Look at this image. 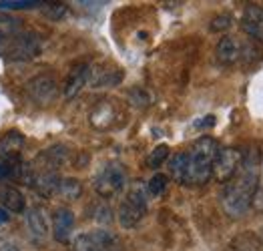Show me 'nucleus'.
I'll list each match as a JSON object with an SVG mask.
<instances>
[{
    "mask_svg": "<svg viewBox=\"0 0 263 251\" xmlns=\"http://www.w3.org/2000/svg\"><path fill=\"white\" fill-rule=\"evenodd\" d=\"M259 175H257V161L253 155L241 161L239 171L231 181L225 183L221 205L229 217H241L253 203V197L257 193Z\"/></svg>",
    "mask_w": 263,
    "mask_h": 251,
    "instance_id": "f257e3e1",
    "label": "nucleus"
},
{
    "mask_svg": "<svg viewBox=\"0 0 263 251\" xmlns=\"http://www.w3.org/2000/svg\"><path fill=\"white\" fill-rule=\"evenodd\" d=\"M219 145L213 137L197 139L187 151V185H203L213 177V163L217 159Z\"/></svg>",
    "mask_w": 263,
    "mask_h": 251,
    "instance_id": "f03ea898",
    "label": "nucleus"
},
{
    "mask_svg": "<svg viewBox=\"0 0 263 251\" xmlns=\"http://www.w3.org/2000/svg\"><path fill=\"white\" fill-rule=\"evenodd\" d=\"M147 191L143 185H133L119 205V223L123 229L137 227L147 215Z\"/></svg>",
    "mask_w": 263,
    "mask_h": 251,
    "instance_id": "7ed1b4c3",
    "label": "nucleus"
},
{
    "mask_svg": "<svg viewBox=\"0 0 263 251\" xmlns=\"http://www.w3.org/2000/svg\"><path fill=\"white\" fill-rule=\"evenodd\" d=\"M4 45H6L4 54L10 61H30V59L39 56L43 50L41 38L34 32H22V30L12 34L10 38H6Z\"/></svg>",
    "mask_w": 263,
    "mask_h": 251,
    "instance_id": "20e7f679",
    "label": "nucleus"
},
{
    "mask_svg": "<svg viewBox=\"0 0 263 251\" xmlns=\"http://www.w3.org/2000/svg\"><path fill=\"white\" fill-rule=\"evenodd\" d=\"M127 185V171L121 163H109L95 179V191L103 197L109 199L119 195Z\"/></svg>",
    "mask_w": 263,
    "mask_h": 251,
    "instance_id": "39448f33",
    "label": "nucleus"
},
{
    "mask_svg": "<svg viewBox=\"0 0 263 251\" xmlns=\"http://www.w3.org/2000/svg\"><path fill=\"white\" fill-rule=\"evenodd\" d=\"M117 247H119L117 237L105 229L81 233L72 243L74 251H115Z\"/></svg>",
    "mask_w": 263,
    "mask_h": 251,
    "instance_id": "423d86ee",
    "label": "nucleus"
},
{
    "mask_svg": "<svg viewBox=\"0 0 263 251\" xmlns=\"http://www.w3.org/2000/svg\"><path fill=\"white\" fill-rule=\"evenodd\" d=\"M241 161H243V157L237 149H231V147L219 149L217 159L213 163V177L221 183L231 181V179L235 177V173L239 171Z\"/></svg>",
    "mask_w": 263,
    "mask_h": 251,
    "instance_id": "0eeeda50",
    "label": "nucleus"
},
{
    "mask_svg": "<svg viewBox=\"0 0 263 251\" xmlns=\"http://www.w3.org/2000/svg\"><path fill=\"white\" fill-rule=\"evenodd\" d=\"M26 92L39 105H48L57 96V81L50 74H39L26 83Z\"/></svg>",
    "mask_w": 263,
    "mask_h": 251,
    "instance_id": "6e6552de",
    "label": "nucleus"
},
{
    "mask_svg": "<svg viewBox=\"0 0 263 251\" xmlns=\"http://www.w3.org/2000/svg\"><path fill=\"white\" fill-rule=\"evenodd\" d=\"M74 227V213L66 207H59L52 215V237L59 243H66Z\"/></svg>",
    "mask_w": 263,
    "mask_h": 251,
    "instance_id": "1a4fd4ad",
    "label": "nucleus"
},
{
    "mask_svg": "<svg viewBox=\"0 0 263 251\" xmlns=\"http://www.w3.org/2000/svg\"><path fill=\"white\" fill-rule=\"evenodd\" d=\"M241 28L249 34L253 36L255 41H259L263 45V8L257 6V4H249L243 12V18H241Z\"/></svg>",
    "mask_w": 263,
    "mask_h": 251,
    "instance_id": "9d476101",
    "label": "nucleus"
},
{
    "mask_svg": "<svg viewBox=\"0 0 263 251\" xmlns=\"http://www.w3.org/2000/svg\"><path fill=\"white\" fill-rule=\"evenodd\" d=\"M88 79H90V67L88 65H79V67H74V69L70 70L65 81V87H63L66 101L74 99L81 92V89L87 85Z\"/></svg>",
    "mask_w": 263,
    "mask_h": 251,
    "instance_id": "9b49d317",
    "label": "nucleus"
},
{
    "mask_svg": "<svg viewBox=\"0 0 263 251\" xmlns=\"http://www.w3.org/2000/svg\"><path fill=\"white\" fill-rule=\"evenodd\" d=\"M215 54H217V61L221 65H233L241 59L243 54V46L231 38V36H225L217 43V48H215Z\"/></svg>",
    "mask_w": 263,
    "mask_h": 251,
    "instance_id": "f8f14e48",
    "label": "nucleus"
},
{
    "mask_svg": "<svg viewBox=\"0 0 263 251\" xmlns=\"http://www.w3.org/2000/svg\"><path fill=\"white\" fill-rule=\"evenodd\" d=\"M90 81L95 87H112L123 81V70L119 69H97L90 70Z\"/></svg>",
    "mask_w": 263,
    "mask_h": 251,
    "instance_id": "ddd939ff",
    "label": "nucleus"
},
{
    "mask_svg": "<svg viewBox=\"0 0 263 251\" xmlns=\"http://www.w3.org/2000/svg\"><path fill=\"white\" fill-rule=\"evenodd\" d=\"M0 201L6 211H12V213H22L24 211V197L16 187H4L0 191Z\"/></svg>",
    "mask_w": 263,
    "mask_h": 251,
    "instance_id": "4468645a",
    "label": "nucleus"
},
{
    "mask_svg": "<svg viewBox=\"0 0 263 251\" xmlns=\"http://www.w3.org/2000/svg\"><path fill=\"white\" fill-rule=\"evenodd\" d=\"M187 165H189V157L187 151L185 153H175L171 161H169V173L177 183L187 185Z\"/></svg>",
    "mask_w": 263,
    "mask_h": 251,
    "instance_id": "2eb2a0df",
    "label": "nucleus"
},
{
    "mask_svg": "<svg viewBox=\"0 0 263 251\" xmlns=\"http://www.w3.org/2000/svg\"><path fill=\"white\" fill-rule=\"evenodd\" d=\"M26 223H28L30 233L34 235V239H41V241H43L44 237H46V221H44L43 211H41L39 207L28 209V213H26Z\"/></svg>",
    "mask_w": 263,
    "mask_h": 251,
    "instance_id": "dca6fc26",
    "label": "nucleus"
},
{
    "mask_svg": "<svg viewBox=\"0 0 263 251\" xmlns=\"http://www.w3.org/2000/svg\"><path fill=\"white\" fill-rule=\"evenodd\" d=\"M101 119L105 121V123H103V129H109L110 125H112L115 113H112V107H110L109 101H103V103L92 111V114H90V123H92L95 127L101 123Z\"/></svg>",
    "mask_w": 263,
    "mask_h": 251,
    "instance_id": "f3484780",
    "label": "nucleus"
},
{
    "mask_svg": "<svg viewBox=\"0 0 263 251\" xmlns=\"http://www.w3.org/2000/svg\"><path fill=\"white\" fill-rule=\"evenodd\" d=\"M81 193H83L81 181H77V179H61L59 193H57V195H61L66 201H74V199L81 197Z\"/></svg>",
    "mask_w": 263,
    "mask_h": 251,
    "instance_id": "a211bd4d",
    "label": "nucleus"
},
{
    "mask_svg": "<svg viewBox=\"0 0 263 251\" xmlns=\"http://www.w3.org/2000/svg\"><path fill=\"white\" fill-rule=\"evenodd\" d=\"M41 10L46 18L50 21H61L66 14V4L63 2H43L41 4Z\"/></svg>",
    "mask_w": 263,
    "mask_h": 251,
    "instance_id": "6ab92c4d",
    "label": "nucleus"
},
{
    "mask_svg": "<svg viewBox=\"0 0 263 251\" xmlns=\"http://www.w3.org/2000/svg\"><path fill=\"white\" fill-rule=\"evenodd\" d=\"M167 185H169V177H167V175H163V173H157V175L151 177V181L147 183V191H149L153 197H159V195H163V193H165Z\"/></svg>",
    "mask_w": 263,
    "mask_h": 251,
    "instance_id": "aec40b11",
    "label": "nucleus"
},
{
    "mask_svg": "<svg viewBox=\"0 0 263 251\" xmlns=\"http://www.w3.org/2000/svg\"><path fill=\"white\" fill-rule=\"evenodd\" d=\"M167 157H169V145H159V147H155L153 151H151V155L147 159V165L151 169H159L167 161Z\"/></svg>",
    "mask_w": 263,
    "mask_h": 251,
    "instance_id": "412c9836",
    "label": "nucleus"
},
{
    "mask_svg": "<svg viewBox=\"0 0 263 251\" xmlns=\"http://www.w3.org/2000/svg\"><path fill=\"white\" fill-rule=\"evenodd\" d=\"M43 2H36V0H4L0 2V10H26V8H34V6H41Z\"/></svg>",
    "mask_w": 263,
    "mask_h": 251,
    "instance_id": "4be33fe9",
    "label": "nucleus"
},
{
    "mask_svg": "<svg viewBox=\"0 0 263 251\" xmlns=\"http://www.w3.org/2000/svg\"><path fill=\"white\" fill-rule=\"evenodd\" d=\"M231 24H233V18H231L229 14H219V16H215V18L211 21V30H213V32H221V30L231 28Z\"/></svg>",
    "mask_w": 263,
    "mask_h": 251,
    "instance_id": "5701e85b",
    "label": "nucleus"
},
{
    "mask_svg": "<svg viewBox=\"0 0 263 251\" xmlns=\"http://www.w3.org/2000/svg\"><path fill=\"white\" fill-rule=\"evenodd\" d=\"M213 125H215V117H213V114H207V117H203L201 121L195 123L197 129H209V127H213Z\"/></svg>",
    "mask_w": 263,
    "mask_h": 251,
    "instance_id": "b1692460",
    "label": "nucleus"
},
{
    "mask_svg": "<svg viewBox=\"0 0 263 251\" xmlns=\"http://www.w3.org/2000/svg\"><path fill=\"white\" fill-rule=\"evenodd\" d=\"M97 219H99V221H105V223H109L110 219H112V217H110V209H109V207H101V209H99V215H97Z\"/></svg>",
    "mask_w": 263,
    "mask_h": 251,
    "instance_id": "393cba45",
    "label": "nucleus"
},
{
    "mask_svg": "<svg viewBox=\"0 0 263 251\" xmlns=\"http://www.w3.org/2000/svg\"><path fill=\"white\" fill-rule=\"evenodd\" d=\"M4 221H8V211L0 209V223H4Z\"/></svg>",
    "mask_w": 263,
    "mask_h": 251,
    "instance_id": "a878e982",
    "label": "nucleus"
}]
</instances>
